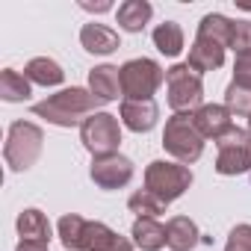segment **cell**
<instances>
[{
  "label": "cell",
  "mask_w": 251,
  "mask_h": 251,
  "mask_svg": "<svg viewBox=\"0 0 251 251\" xmlns=\"http://www.w3.org/2000/svg\"><path fill=\"white\" fill-rule=\"evenodd\" d=\"M166 89H169V106L175 112H189V109H198L204 106V83H201V74L192 71L186 62L180 65H172L166 71Z\"/></svg>",
  "instance_id": "cell-5"
},
{
  "label": "cell",
  "mask_w": 251,
  "mask_h": 251,
  "mask_svg": "<svg viewBox=\"0 0 251 251\" xmlns=\"http://www.w3.org/2000/svg\"><path fill=\"white\" fill-rule=\"evenodd\" d=\"M192 121H195V127L204 139H222L230 127H233V121H230V109L227 106H219V103H204L192 112Z\"/></svg>",
  "instance_id": "cell-10"
},
{
  "label": "cell",
  "mask_w": 251,
  "mask_h": 251,
  "mask_svg": "<svg viewBox=\"0 0 251 251\" xmlns=\"http://www.w3.org/2000/svg\"><path fill=\"white\" fill-rule=\"evenodd\" d=\"M83 9H89V12H106L109 9V3H98V6H92V3H80Z\"/></svg>",
  "instance_id": "cell-31"
},
{
  "label": "cell",
  "mask_w": 251,
  "mask_h": 251,
  "mask_svg": "<svg viewBox=\"0 0 251 251\" xmlns=\"http://www.w3.org/2000/svg\"><path fill=\"white\" fill-rule=\"evenodd\" d=\"M157 118H160V106L154 100H124L121 103V121H124V127H130L133 133L154 130Z\"/></svg>",
  "instance_id": "cell-12"
},
{
  "label": "cell",
  "mask_w": 251,
  "mask_h": 251,
  "mask_svg": "<svg viewBox=\"0 0 251 251\" xmlns=\"http://www.w3.org/2000/svg\"><path fill=\"white\" fill-rule=\"evenodd\" d=\"M86 222H89V219H83V216H77V213H68V216L59 219V239H62V245H65L68 251H83Z\"/></svg>",
  "instance_id": "cell-25"
},
{
  "label": "cell",
  "mask_w": 251,
  "mask_h": 251,
  "mask_svg": "<svg viewBox=\"0 0 251 251\" xmlns=\"http://www.w3.org/2000/svg\"><path fill=\"white\" fill-rule=\"evenodd\" d=\"M225 251H251V225H236L227 233Z\"/></svg>",
  "instance_id": "cell-28"
},
{
  "label": "cell",
  "mask_w": 251,
  "mask_h": 251,
  "mask_svg": "<svg viewBox=\"0 0 251 251\" xmlns=\"http://www.w3.org/2000/svg\"><path fill=\"white\" fill-rule=\"evenodd\" d=\"M198 236L201 233H198V227L189 216H175L166 225V245L172 251H192L198 245Z\"/></svg>",
  "instance_id": "cell-15"
},
{
  "label": "cell",
  "mask_w": 251,
  "mask_h": 251,
  "mask_svg": "<svg viewBox=\"0 0 251 251\" xmlns=\"http://www.w3.org/2000/svg\"><path fill=\"white\" fill-rule=\"evenodd\" d=\"M98 106H100V100L92 92H86L80 86H71V89H62V92L33 103V112L39 118H48L56 127H77V124L83 127V121L89 115H95Z\"/></svg>",
  "instance_id": "cell-1"
},
{
  "label": "cell",
  "mask_w": 251,
  "mask_h": 251,
  "mask_svg": "<svg viewBox=\"0 0 251 251\" xmlns=\"http://www.w3.org/2000/svg\"><path fill=\"white\" fill-rule=\"evenodd\" d=\"M0 98L6 103H21L30 98V80L24 74H18L15 68H3L0 74Z\"/></svg>",
  "instance_id": "cell-22"
},
{
  "label": "cell",
  "mask_w": 251,
  "mask_h": 251,
  "mask_svg": "<svg viewBox=\"0 0 251 251\" xmlns=\"http://www.w3.org/2000/svg\"><path fill=\"white\" fill-rule=\"evenodd\" d=\"M80 139L86 145V151L98 160V157H112L118 154L121 145V127H118V118L109 112H95L83 121L80 127Z\"/></svg>",
  "instance_id": "cell-7"
},
{
  "label": "cell",
  "mask_w": 251,
  "mask_h": 251,
  "mask_svg": "<svg viewBox=\"0 0 251 251\" xmlns=\"http://www.w3.org/2000/svg\"><path fill=\"white\" fill-rule=\"evenodd\" d=\"M248 133H251V115H248Z\"/></svg>",
  "instance_id": "cell-32"
},
{
  "label": "cell",
  "mask_w": 251,
  "mask_h": 251,
  "mask_svg": "<svg viewBox=\"0 0 251 251\" xmlns=\"http://www.w3.org/2000/svg\"><path fill=\"white\" fill-rule=\"evenodd\" d=\"M219 157H216V172L219 175H245L251 172V133L242 127H233L216 139Z\"/></svg>",
  "instance_id": "cell-8"
},
{
  "label": "cell",
  "mask_w": 251,
  "mask_h": 251,
  "mask_svg": "<svg viewBox=\"0 0 251 251\" xmlns=\"http://www.w3.org/2000/svg\"><path fill=\"white\" fill-rule=\"evenodd\" d=\"M133 242L118 236L112 227H106L103 222H86V233H83V251H130Z\"/></svg>",
  "instance_id": "cell-11"
},
{
  "label": "cell",
  "mask_w": 251,
  "mask_h": 251,
  "mask_svg": "<svg viewBox=\"0 0 251 251\" xmlns=\"http://www.w3.org/2000/svg\"><path fill=\"white\" fill-rule=\"evenodd\" d=\"M189 186H192V172L186 166H180V163L154 160L145 169V189L154 192L157 198H163L166 204H172L175 198H180Z\"/></svg>",
  "instance_id": "cell-6"
},
{
  "label": "cell",
  "mask_w": 251,
  "mask_h": 251,
  "mask_svg": "<svg viewBox=\"0 0 251 251\" xmlns=\"http://www.w3.org/2000/svg\"><path fill=\"white\" fill-rule=\"evenodd\" d=\"M230 33H233V21L225 18V15H219V12L204 15L201 24H198V36L201 39H213L222 48H230Z\"/></svg>",
  "instance_id": "cell-21"
},
{
  "label": "cell",
  "mask_w": 251,
  "mask_h": 251,
  "mask_svg": "<svg viewBox=\"0 0 251 251\" xmlns=\"http://www.w3.org/2000/svg\"><path fill=\"white\" fill-rule=\"evenodd\" d=\"M127 207H130V213H136V219H157V216H163V213H166V207H169V204H166L163 198H157L154 192L139 189V192H133V195H130Z\"/></svg>",
  "instance_id": "cell-24"
},
{
  "label": "cell",
  "mask_w": 251,
  "mask_h": 251,
  "mask_svg": "<svg viewBox=\"0 0 251 251\" xmlns=\"http://www.w3.org/2000/svg\"><path fill=\"white\" fill-rule=\"evenodd\" d=\"M89 175H92L95 186H100V189H121L133 180V163L121 154L98 157V160H92Z\"/></svg>",
  "instance_id": "cell-9"
},
{
  "label": "cell",
  "mask_w": 251,
  "mask_h": 251,
  "mask_svg": "<svg viewBox=\"0 0 251 251\" xmlns=\"http://www.w3.org/2000/svg\"><path fill=\"white\" fill-rule=\"evenodd\" d=\"M130 236H133V245H139L142 251H160L166 245V227L157 219H136Z\"/></svg>",
  "instance_id": "cell-20"
},
{
  "label": "cell",
  "mask_w": 251,
  "mask_h": 251,
  "mask_svg": "<svg viewBox=\"0 0 251 251\" xmlns=\"http://www.w3.org/2000/svg\"><path fill=\"white\" fill-rule=\"evenodd\" d=\"M225 50H227V48H222L219 42L195 36V42H192V48H189V59H186V65H189L192 71H198V74H204V71H216V68H222V62H225Z\"/></svg>",
  "instance_id": "cell-13"
},
{
  "label": "cell",
  "mask_w": 251,
  "mask_h": 251,
  "mask_svg": "<svg viewBox=\"0 0 251 251\" xmlns=\"http://www.w3.org/2000/svg\"><path fill=\"white\" fill-rule=\"evenodd\" d=\"M18 233H21L24 242H45L48 245L50 242V222L42 210L30 207L18 216Z\"/></svg>",
  "instance_id": "cell-17"
},
{
  "label": "cell",
  "mask_w": 251,
  "mask_h": 251,
  "mask_svg": "<svg viewBox=\"0 0 251 251\" xmlns=\"http://www.w3.org/2000/svg\"><path fill=\"white\" fill-rule=\"evenodd\" d=\"M80 45L95 56H106V53L118 50V33L103 24H86L80 30Z\"/></svg>",
  "instance_id": "cell-16"
},
{
  "label": "cell",
  "mask_w": 251,
  "mask_h": 251,
  "mask_svg": "<svg viewBox=\"0 0 251 251\" xmlns=\"http://www.w3.org/2000/svg\"><path fill=\"white\" fill-rule=\"evenodd\" d=\"M230 50L236 56L251 53V21H233V33H230Z\"/></svg>",
  "instance_id": "cell-27"
},
{
  "label": "cell",
  "mask_w": 251,
  "mask_h": 251,
  "mask_svg": "<svg viewBox=\"0 0 251 251\" xmlns=\"http://www.w3.org/2000/svg\"><path fill=\"white\" fill-rule=\"evenodd\" d=\"M163 148L177 160V163H195L204 154V136L198 133L195 121L189 112H175L166 121V130H163Z\"/></svg>",
  "instance_id": "cell-2"
},
{
  "label": "cell",
  "mask_w": 251,
  "mask_h": 251,
  "mask_svg": "<svg viewBox=\"0 0 251 251\" xmlns=\"http://www.w3.org/2000/svg\"><path fill=\"white\" fill-rule=\"evenodd\" d=\"M166 71L154 59H130L121 65V98L124 100H154L151 95L163 86Z\"/></svg>",
  "instance_id": "cell-4"
},
{
  "label": "cell",
  "mask_w": 251,
  "mask_h": 251,
  "mask_svg": "<svg viewBox=\"0 0 251 251\" xmlns=\"http://www.w3.org/2000/svg\"><path fill=\"white\" fill-rule=\"evenodd\" d=\"M233 83L242 86V89H251V53L236 56V62H233Z\"/></svg>",
  "instance_id": "cell-29"
},
{
  "label": "cell",
  "mask_w": 251,
  "mask_h": 251,
  "mask_svg": "<svg viewBox=\"0 0 251 251\" xmlns=\"http://www.w3.org/2000/svg\"><path fill=\"white\" fill-rule=\"evenodd\" d=\"M89 92L100 100L109 103L121 95V68L115 65H98L89 71Z\"/></svg>",
  "instance_id": "cell-14"
},
{
  "label": "cell",
  "mask_w": 251,
  "mask_h": 251,
  "mask_svg": "<svg viewBox=\"0 0 251 251\" xmlns=\"http://www.w3.org/2000/svg\"><path fill=\"white\" fill-rule=\"evenodd\" d=\"M15 251H48V245H45V242H24V239H21Z\"/></svg>",
  "instance_id": "cell-30"
},
{
  "label": "cell",
  "mask_w": 251,
  "mask_h": 251,
  "mask_svg": "<svg viewBox=\"0 0 251 251\" xmlns=\"http://www.w3.org/2000/svg\"><path fill=\"white\" fill-rule=\"evenodd\" d=\"M225 106L230 109V115H251V89H242V86H236V83H230L227 86V92H225Z\"/></svg>",
  "instance_id": "cell-26"
},
{
  "label": "cell",
  "mask_w": 251,
  "mask_h": 251,
  "mask_svg": "<svg viewBox=\"0 0 251 251\" xmlns=\"http://www.w3.org/2000/svg\"><path fill=\"white\" fill-rule=\"evenodd\" d=\"M42 142H45V133H42L39 124L15 121L9 127V133H6V145H3L6 166L12 172H27L42 157Z\"/></svg>",
  "instance_id": "cell-3"
},
{
  "label": "cell",
  "mask_w": 251,
  "mask_h": 251,
  "mask_svg": "<svg viewBox=\"0 0 251 251\" xmlns=\"http://www.w3.org/2000/svg\"><path fill=\"white\" fill-rule=\"evenodd\" d=\"M154 45H157L160 53L177 56V53L183 50V30H180V24H175V21L160 24V27L154 30Z\"/></svg>",
  "instance_id": "cell-23"
},
{
  "label": "cell",
  "mask_w": 251,
  "mask_h": 251,
  "mask_svg": "<svg viewBox=\"0 0 251 251\" xmlns=\"http://www.w3.org/2000/svg\"><path fill=\"white\" fill-rule=\"evenodd\" d=\"M24 77H27L30 83H39V86L48 89V86H59V83L65 80V71H62V65L53 62L50 56H36V59L27 62Z\"/></svg>",
  "instance_id": "cell-18"
},
{
  "label": "cell",
  "mask_w": 251,
  "mask_h": 251,
  "mask_svg": "<svg viewBox=\"0 0 251 251\" xmlns=\"http://www.w3.org/2000/svg\"><path fill=\"white\" fill-rule=\"evenodd\" d=\"M154 9L148 0H127V3L118 6V27L127 30V33H142L145 24L151 21Z\"/></svg>",
  "instance_id": "cell-19"
}]
</instances>
